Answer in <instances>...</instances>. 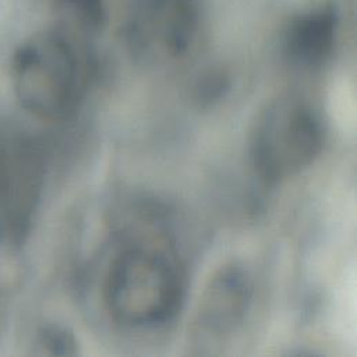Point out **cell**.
I'll list each match as a JSON object with an SVG mask.
<instances>
[{"label":"cell","mask_w":357,"mask_h":357,"mask_svg":"<svg viewBox=\"0 0 357 357\" xmlns=\"http://www.w3.org/2000/svg\"><path fill=\"white\" fill-rule=\"evenodd\" d=\"M184 279L174 255L152 241H134L110 261L103 304L113 322L127 329H152L177 311Z\"/></svg>","instance_id":"cell-1"},{"label":"cell","mask_w":357,"mask_h":357,"mask_svg":"<svg viewBox=\"0 0 357 357\" xmlns=\"http://www.w3.org/2000/svg\"><path fill=\"white\" fill-rule=\"evenodd\" d=\"M324 141V124L315 109L297 96H280L269 102L252 124L250 160L261 180L276 184L310 166Z\"/></svg>","instance_id":"cell-2"},{"label":"cell","mask_w":357,"mask_h":357,"mask_svg":"<svg viewBox=\"0 0 357 357\" xmlns=\"http://www.w3.org/2000/svg\"><path fill=\"white\" fill-rule=\"evenodd\" d=\"M11 79L20 105L42 119L67 116L84 91V70L75 47L53 32L39 33L20 47Z\"/></svg>","instance_id":"cell-3"},{"label":"cell","mask_w":357,"mask_h":357,"mask_svg":"<svg viewBox=\"0 0 357 357\" xmlns=\"http://www.w3.org/2000/svg\"><path fill=\"white\" fill-rule=\"evenodd\" d=\"M197 24L192 0H137L126 24L127 47L142 66H165L187 53Z\"/></svg>","instance_id":"cell-4"},{"label":"cell","mask_w":357,"mask_h":357,"mask_svg":"<svg viewBox=\"0 0 357 357\" xmlns=\"http://www.w3.org/2000/svg\"><path fill=\"white\" fill-rule=\"evenodd\" d=\"M252 278L245 265L227 262L206 282L195 311L199 335L222 339L244 322L252 301Z\"/></svg>","instance_id":"cell-5"},{"label":"cell","mask_w":357,"mask_h":357,"mask_svg":"<svg viewBox=\"0 0 357 357\" xmlns=\"http://www.w3.org/2000/svg\"><path fill=\"white\" fill-rule=\"evenodd\" d=\"M336 39V17L318 10L294 20L284 33L283 49L287 60L297 67H317L332 53Z\"/></svg>","instance_id":"cell-6"},{"label":"cell","mask_w":357,"mask_h":357,"mask_svg":"<svg viewBox=\"0 0 357 357\" xmlns=\"http://www.w3.org/2000/svg\"><path fill=\"white\" fill-rule=\"evenodd\" d=\"M77 6H79L86 13L98 17L100 8V0H73Z\"/></svg>","instance_id":"cell-7"}]
</instances>
